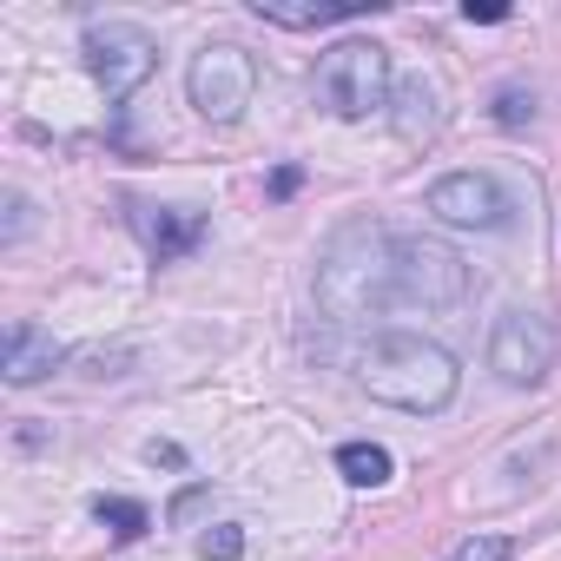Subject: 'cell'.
<instances>
[{
  "mask_svg": "<svg viewBox=\"0 0 561 561\" xmlns=\"http://www.w3.org/2000/svg\"><path fill=\"white\" fill-rule=\"evenodd\" d=\"M298 185H305V172H298V165H277V172H271V198H291Z\"/></svg>",
  "mask_w": 561,
  "mask_h": 561,
  "instance_id": "cell-17",
  "label": "cell"
},
{
  "mask_svg": "<svg viewBox=\"0 0 561 561\" xmlns=\"http://www.w3.org/2000/svg\"><path fill=\"white\" fill-rule=\"evenodd\" d=\"M357 383L390 403V410H410V416H436L449 410L456 397V357L416 331H377L364 351H357Z\"/></svg>",
  "mask_w": 561,
  "mask_h": 561,
  "instance_id": "cell-2",
  "label": "cell"
},
{
  "mask_svg": "<svg viewBox=\"0 0 561 561\" xmlns=\"http://www.w3.org/2000/svg\"><path fill=\"white\" fill-rule=\"evenodd\" d=\"M198 554H205V561H238V554H244V528H231V522H225V528L198 535Z\"/></svg>",
  "mask_w": 561,
  "mask_h": 561,
  "instance_id": "cell-13",
  "label": "cell"
},
{
  "mask_svg": "<svg viewBox=\"0 0 561 561\" xmlns=\"http://www.w3.org/2000/svg\"><path fill=\"white\" fill-rule=\"evenodd\" d=\"M337 469H344L357 489H383V482H390V449H383V443H344V449H337Z\"/></svg>",
  "mask_w": 561,
  "mask_h": 561,
  "instance_id": "cell-11",
  "label": "cell"
},
{
  "mask_svg": "<svg viewBox=\"0 0 561 561\" xmlns=\"http://www.w3.org/2000/svg\"><path fill=\"white\" fill-rule=\"evenodd\" d=\"M60 357H67V351H60L54 331H41V324H8V357H0V377H8L14 390H27V383H41Z\"/></svg>",
  "mask_w": 561,
  "mask_h": 561,
  "instance_id": "cell-9",
  "label": "cell"
},
{
  "mask_svg": "<svg viewBox=\"0 0 561 561\" xmlns=\"http://www.w3.org/2000/svg\"><path fill=\"white\" fill-rule=\"evenodd\" d=\"M185 93H192V106H198L211 126H231V119L251 106V93H257V67H251V54L231 47V41L198 47V54H192V73H185Z\"/></svg>",
  "mask_w": 561,
  "mask_h": 561,
  "instance_id": "cell-4",
  "label": "cell"
},
{
  "mask_svg": "<svg viewBox=\"0 0 561 561\" xmlns=\"http://www.w3.org/2000/svg\"><path fill=\"white\" fill-rule=\"evenodd\" d=\"M133 225H139V238H146V251L159 264L198 251V238H205V211H192V205H139Z\"/></svg>",
  "mask_w": 561,
  "mask_h": 561,
  "instance_id": "cell-8",
  "label": "cell"
},
{
  "mask_svg": "<svg viewBox=\"0 0 561 561\" xmlns=\"http://www.w3.org/2000/svg\"><path fill=\"white\" fill-rule=\"evenodd\" d=\"M430 211L443 218V225H476V231H502L508 225V192L489 179V172H449V179H436L430 185Z\"/></svg>",
  "mask_w": 561,
  "mask_h": 561,
  "instance_id": "cell-7",
  "label": "cell"
},
{
  "mask_svg": "<svg viewBox=\"0 0 561 561\" xmlns=\"http://www.w3.org/2000/svg\"><path fill=\"white\" fill-rule=\"evenodd\" d=\"M528 113H535V106H528V93H502V100H495V119H502V126H522Z\"/></svg>",
  "mask_w": 561,
  "mask_h": 561,
  "instance_id": "cell-15",
  "label": "cell"
},
{
  "mask_svg": "<svg viewBox=\"0 0 561 561\" xmlns=\"http://www.w3.org/2000/svg\"><path fill=\"white\" fill-rule=\"evenodd\" d=\"M152 60H159V47H152L146 27H133V21L87 27V67H93V80H100L113 100L139 93V87L152 80Z\"/></svg>",
  "mask_w": 561,
  "mask_h": 561,
  "instance_id": "cell-5",
  "label": "cell"
},
{
  "mask_svg": "<svg viewBox=\"0 0 561 561\" xmlns=\"http://www.w3.org/2000/svg\"><path fill=\"white\" fill-rule=\"evenodd\" d=\"M449 561H508V535H469Z\"/></svg>",
  "mask_w": 561,
  "mask_h": 561,
  "instance_id": "cell-14",
  "label": "cell"
},
{
  "mask_svg": "<svg viewBox=\"0 0 561 561\" xmlns=\"http://www.w3.org/2000/svg\"><path fill=\"white\" fill-rule=\"evenodd\" d=\"M462 291H469V264L449 244L383 225L337 238L331 257L318 264V298L337 318H370L383 305H456Z\"/></svg>",
  "mask_w": 561,
  "mask_h": 561,
  "instance_id": "cell-1",
  "label": "cell"
},
{
  "mask_svg": "<svg viewBox=\"0 0 561 561\" xmlns=\"http://www.w3.org/2000/svg\"><path fill=\"white\" fill-rule=\"evenodd\" d=\"M251 14L271 21V27H291V34H318V27H344L357 21L364 8L357 0H331V8H291V0H251Z\"/></svg>",
  "mask_w": 561,
  "mask_h": 561,
  "instance_id": "cell-10",
  "label": "cell"
},
{
  "mask_svg": "<svg viewBox=\"0 0 561 561\" xmlns=\"http://www.w3.org/2000/svg\"><path fill=\"white\" fill-rule=\"evenodd\" d=\"M93 515H100V528H113L119 541H139V535L152 528V515H146L139 502H126V495H100V502H93Z\"/></svg>",
  "mask_w": 561,
  "mask_h": 561,
  "instance_id": "cell-12",
  "label": "cell"
},
{
  "mask_svg": "<svg viewBox=\"0 0 561 561\" xmlns=\"http://www.w3.org/2000/svg\"><path fill=\"white\" fill-rule=\"evenodd\" d=\"M318 100H324L337 119H370V113H383V100H390V54H383L377 41H344V47H331L324 67H318Z\"/></svg>",
  "mask_w": 561,
  "mask_h": 561,
  "instance_id": "cell-3",
  "label": "cell"
},
{
  "mask_svg": "<svg viewBox=\"0 0 561 561\" xmlns=\"http://www.w3.org/2000/svg\"><path fill=\"white\" fill-rule=\"evenodd\" d=\"M462 21H469V27H476V21H482V27H495V21H508V8H495V0H469Z\"/></svg>",
  "mask_w": 561,
  "mask_h": 561,
  "instance_id": "cell-16",
  "label": "cell"
},
{
  "mask_svg": "<svg viewBox=\"0 0 561 561\" xmlns=\"http://www.w3.org/2000/svg\"><path fill=\"white\" fill-rule=\"evenodd\" d=\"M489 364L502 370V383H541L554 370V324L541 311H508L489 337Z\"/></svg>",
  "mask_w": 561,
  "mask_h": 561,
  "instance_id": "cell-6",
  "label": "cell"
}]
</instances>
